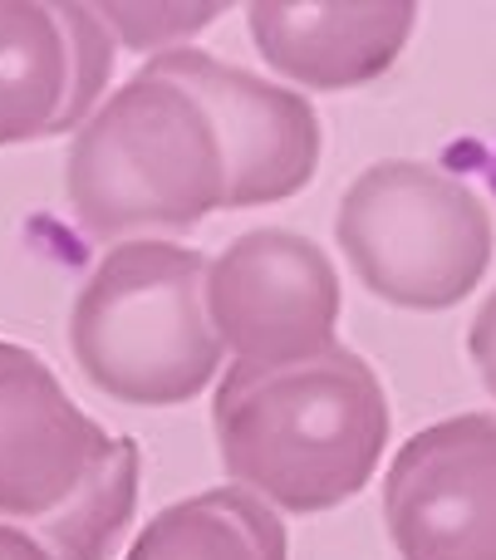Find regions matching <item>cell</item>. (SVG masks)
<instances>
[{"label": "cell", "mask_w": 496, "mask_h": 560, "mask_svg": "<svg viewBox=\"0 0 496 560\" xmlns=\"http://www.w3.org/2000/svg\"><path fill=\"white\" fill-rule=\"evenodd\" d=\"M108 74L114 30L98 5L0 0V148L84 128Z\"/></svg>", "instance_id": "9c48e42d"}, {"label": "cell", "mask_w": 496, "mask_h": 560, "mask_svg": "<svg viewBox=\"0 0 496 560\" xmlns=\"http://www.w3.org/2000/svg\"><path fill=\"white\" fill-rule=\"evenodd\" d=\"M212 428L241 492L291 516L344 506L389 447V394L364 354L330 345L300 364H232Z\"/></svg>", "instance_id": "6da1fadb"}, {"label": "cell", "mask_w": 496, "mask_h": 560, "mask_svg": "<svg viewBox=\"0 0 496 560\" xmlns=\"http://www.w3.org/2000/svg\"><path fill=\"white\" fill-rule=\"evenodd\" d=\"M468 354H472V364H477V374H482V384H487V394L496 398V290H492L487 300H482L477 315H472Z\"/></svg>", "instance_id": "7c38bea8"}, {"label": "cell", "mask_w": 496, "mask_h": 560, "mask_svg": "<svg viewBox=\"0 0 496 560\" xmlns=\"http://www.w3.org/2000/svg\"><path fill=\"white\" fill-rule=\"evenodd\" d=\"M359 285L399 310H452L482 285L496 252L492 212L462 177L413 158L364 167L334 217Z\"/></svg>", "instance_id": "5b68a950"}, {"label": "cell", "mask_w": 496, "mask_h": 560, "mask_svg": "<svg viewBox=\"0 0 496 560\" xmlns=\"http://www.w3.org/2000/svg\"><path fill=\"white\" fill-rule=\"evenodd\" d=\"M206 319L236 364H300L334 345L340 276L310 236L256 226L206 266Z\"/></svg>", "instance_id": "8992f818"}, {"label": "cell", "mask_w": 496, "mask_h": 560, "mask_svg": "<svg viewBox=\"0 0 496 560\" xmlns=\"http://www.w3.org/2000/svg\"><path fill=\"white\" fill-rule=\"evenodd\" d=\"M261 59L320 94L374 84L413 39V0H256L246 10Z\"/></svg>", "instance_id": "30bf717a"}, {"label": "cell", "mask_w": 496, "mask_h": 560, "mask_svg": "<svg viewBox=\"0 0 496 560\" xmlns=\"http://www.w3.org/2000/svg\"><path fill=\"white\" fill-rule=\"evenodd\" d=\"M147 65L173 74L212 114L226 153V212L271 207L310 187L324 148L310 98L202 49H157Z\"/></svg>", "instance_id": "ba28073f"}, {"label": "cell", "mask_w": 496, "mask_h": 560, "mask_svg": "<svg viewBox=\"0 0 496 560\" xmlns=\"http://www.w3.org/2000/svg\"><path fill=\"white\" fill-rule=\"evenodd\" d=\"M133 438L108 433L49 364L0 339V522L55 560H108L138 506Z\"/></svg>", "instance_id": "7a4b0ae2"}, {"label": "cell", "mask_w": 496, "mask_h": 560, "mask_svg": "<svg viewBox=\"0 0 496 560\" xmlns=\"http://www.w3.org/2000/svg\"><path fill=\"white\" fill-rule=\"evenodd\" d=\"M69 349L128 408L192 404L226 354L206 319V256L157 236L108 246L69 310Z\"/></svg>", "instance_id": "277c9868"}, {"label": "cell", "mask_w": 496, "mask_h": 560, "mask_svg": "<svg viewBox=\"0 0 496 560\" xmlns=\"http://www.w3.org/2000/svg\"><path fill=\"white\" fill-rule=\"evenodd\" d=\"M64 187L98 242H167L226 212V153L212 114L173 74L143 65L79 128Z\"/></svg>", "instance_id": "3957f363"}, {"label": "cell", "mask_w": 496, "mask_h": 560, "mask_svg": "<svg viewBox=\"0 0 496 560\" xmlns=\"http://www.w3.org/2000/svg\"><path fill=\"white\" fill-rule=\"evenodd\" d=\"M123 560H291V536L261 497L212 487L163 506Z\"/></svg>", "instance_id": "8fae6325"}, {"label": "cell", "mask_w": 496, "mask_h": 560, "mask_svg": "<svg viewBox=\"0 0 496 560\" xmlns=\"http://www.w3.org/2000/svg\"><path fill=\"white\" fill-rule=\"evenodd\" d=\"M0 560H55V556L20 526H0Z\"/></svg>", "instance_id": "4fadbf2b"}, {"label": "cell", "mask_w": 496, "mask_h": 560, "mask_svg": "<svg viewBox=\"0 0 496 560\" xmlns=\"http://www.w3.org/2000/svg\"><path fill=\"white\" fill-rule=\"evenodd\" d=\"M383 522L399 560H496V418L413 433L383 472Z\"/></svg>", "instance_id": "52a82bcc"}]
</instances>
